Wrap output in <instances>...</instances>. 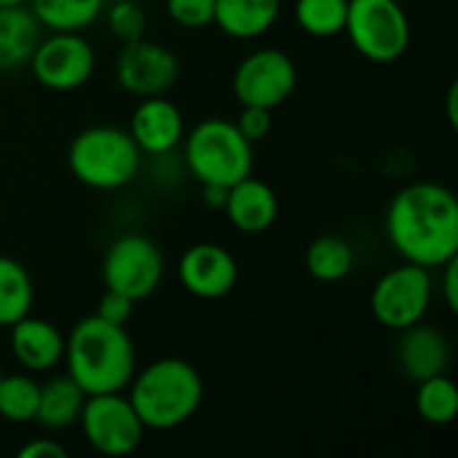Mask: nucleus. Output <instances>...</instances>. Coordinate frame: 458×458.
Listing matches in <instances>:
<instances>
[{
  "label": "nucleus",
  "mask_w": 458,
  "mask_h": 458,
  "mask_svg": "<svg viewBox=\"0 0 458 458\" xmlns=\"http://www.w3.org/2000/svg\"><path fill=\"white\" fill-rule=\"evenodd\" d=\"M389 244L405 263L443 268L458 258V201L440 182H411L389 204Z\"/></svg>",
  "instance_id": "f257e3e1"
},
{
  "label": "nucleus",
  "mask_w": 458,
  "mask_h": 458,
  "mask_svg": "<svg viewBox=\"0 0 458 458\" xmlns=\"http://www.w3.org/2000/svg\"><path fill=\"white\" fill-rule=\"evenodd\" d=\"M67 376L89 394L123 392L137 373V352L123 325L97 314L81 319L64 338Z\"/></svg>",
  "instance_id": "f03ea898"
},
{
  "label": "nucleus",
  "mask_w": 458,
  "mask_h": 458,
  "mask_svg": "<svg viewBox=\"0 0 458 458\" xmlns=\"http://www.w3.org/2000/svg\"><path fill=\"white\" fill-rule=\"evenodd\" d=\"M201 373L180 357L156 360L129 381V403L145 429L166 432L191 421L201 408Z\"/></svg>",
  "instance_id": "7ed1b4c3"
},
{
  "label": "nucleus",
  "mask_w": 458,
  "mask_h": 458,
  "mask_svg": "<svg viewBox=\"0 0 458 458\" xmlns=\"http://www.w3.org/2000/svg\"><path fill=\"white\" fill-rule=\"evenodd\" d=\"M70 172L78 182L94 191H118L129 185L142 164V150L131 140L129 129L89 126L78 131L67 150Z\"/></svg>",
  "instance_id": "20e7f679"
},
{
  "label": "nucleus",
  "mask_w": 458,
  "mask_h": 458,
  "mask_svg": "<svg viewBox=\"0 0 458 458\" xmlns=\"http://www.w3.org/2000/svg\"><path fill=\"white\" fill-rule=\"evenodd\" d=\"M185 164L199 185H223L252 174V142L236 129L233 121L207 118L196 123L185 137Z\"/></svg>",
  "instance_id": "39448f33"
},
{
  "label": "nucleus",
  "mask_w": 458,
  "mask_h": 458,
  "mask_svg": "<svg viewBox=\"0 0 458 458\" xmlns=\"http://www.w3.org/2000/svg\"><path fill=\"white\" fill-rule=\"evenodd\" d=\"M344 32L376 64L397 62L411 46V19L400 0H349Z\"/></svg>",
  "instance_id": "423d86ee"
},
{
  "label": "nucleus",
  "mask_w": 458,
  "mask_h": 458,
  "mask_svg": "<svg viewBox=\"0 0 458 458\" xmlns=\"http://www.w3.org/2000/svg\"><path fill=\"white\" fill-rule=\"evenodd\" d=\"M164 279V255L158 244L142 233L118 236L102 258L105 290L129 295L134 303L150 298Z\"/></svg>",
  "instance_id": "0eeeda50"
},
{
  "label": "nucleus",
  "mask_w": 458,
  "mask_h": 458,
  "mask_svg": "<svg viewBox=\"0 0 458 458\" xmlns=\"http://www.w3.org/2000/svg\"><path fill=\"white\" fill-rule=\"evenodd\" d=\"M86 443L102 456H129L142 445L145 424L121 392L89 394L78 416Z\"/></svg>",
  "instance_id": "6e6552de"
},
{
  "label": "nucleus",
  "mask_w": 458,
  "mask_h": 458,
  "mask_svg": "<svg viewBox=\"0 0 458 458\" xmlns=\"http://www.w3.org/2000/svg\"><path fill=\"white\" fill-rule=\"evenodd\" d=\"M432 303V271L416 263H403L386 271L370 295V311L386 330H405L424 322Z\"/></svg>",
  "instance_id": "1a4fd4ad"
},
{
  "label": "nucleus",
  "mask_w": 458,
  "mask_h": 458,
  "mask_svg": "<svg viewBox=\"0 0 458 458\" xmlns=\"http://www.w3.org/2000/svg\"><path fill=\"white\" fill-rule=\"evenodd\" d=\"M231 86L239 105L274 110L293 97L298 67L282 48H258L239 62Z\"/></svg>",
  "instance_id": "9d476101"
},
{
  "label": "nucleus",
  "mask_w": 458,
  "mask_h": 458,
  "mask_svg": "<svg viewBox=\"0 0 458 458\" xmlns=\"http://www.w3.org/2000/svg\"><path fill=\"white\" fill-rule=\"evenodd\" d=\"M30 70L40 86L51 91H72L91 78L94 48L81 32H51L38 40L30 56Z\"/></svg>",
  "instance_id": "9b49d317"
},
{
  "label": "nucleus",
  "mask_w": 458,
  "mask_h": 458,
  "mask_svg": "<svg viewBox=\"0 0 458 458\" xmlns=\"http://www.w3.org/2000/svg\"><path fill=\"white\" fill-rule=\"evenodd\" d=\"M180 78V62L172 48L148 40H126L115 56V81L131 97H158L166 94Z\"/></svg>",
  "instance_id": "f8f14e48"
},
{
  "label": "nucleus",
  "mask_w": 458,
  "mask_h": 458,
  "mask_svg": "<svg viewBox=\"0 0 458 458\" xmlns=\"http://www.w3.org/2000/svg\"><path fill=\"white\" fill-rule=\"evenodd\" d=\"M177 274L182 287L201 301L225 298L239 282V266L233 255L212 242L191 244L180 258Z\"/></svg>",
  "instance_id": "ddd939ff"
},
{
  "label": "nucleus",
  "mask_w": 458,
  "mask_h": 458,
  "mask_svg": "<svg viewBox=\"0 0 458 458\" xmlns=\"http://www.w3.org/2000/svg\"><path fill=\"white\" fill-rule=\"evenodd\" d=\"M129 134L142 153L164 156V153L174 150L185 137L182 110L164 94L145 97V99H140V105L131 113Z\"/></svg>",
  "instance_id": "4468645a"
},
{
  "label": "nucleus",
  "mask_w": 458,
  "mask_h": 458,
  "mask_svg": "<svg viewBox=\"0 0 458 458\" xmlns=\"http://www.w3.org/2000/svg\"><path fill=\"white\" fill-rule=\"evenodd\" d=\"M11 352L27 373H46L64 357V335L56 325L40 317H21L8 327Z\"/></svg>",
  "instance_id": "2eb2a0df"
},
{
  "label": "nucleus",
  "mask_w": 458,
  "mask_h": 458,
  "mask_svg": "<svg viewBox=\"0 0 458 458\" xmlns=\"http://www.w3.org/2000/svg\"><path fill=\"white\" fill-rule=\"evenodd\" d=\"M397 360L403 373L411 381H424L440 373H448L451 365V346L445 335L424 322H416L405 330H400L397 344Z\"/></svg>",
  "instance_id": "dca6fc26"
},
{
  "label": "nucleus",
  "mask_w": 458,
  "mask_h": 458,
  "mask_svg": "<svg viewBox=\"0 0 458 458\" xmlns=\"http://www.w3.org/2000/svg\"><path fill=\"white\" fill-rule=\"evenodd\" d=\"M223 212L228 215L231 225L242 233H263L276 223L279 199L274 188L252 174L233 182L228 188V199Z\"/></svg>",
  "instance_id": "f3484780"
},
{
  "label": "nucleus",
  "mask_w": 458,
  "mask_h": 458,
  "mask_svg": "<svg viewBox=\"0 0 458 458\" xmlns=\"http://www.w3.org/2000/svg\"><path fill=\"white\" fill-rule=\"evenodd\" d=\"M40 21L27 3L0 5V72L30 64V56L40 40Z\"/></svg>",
  "instance_id": "a211bd4d"
},
{
  "label": "nucleus",
  "mask_w": 458,
  "mask_h": 458,
  "mask_svg": "<svg viewBox=\"0 0 458 458\" xmlns=\"http://www.w3.org/2000/svg\"><path fill=\"white\" fill-rule=\"evenodd\" d=\"M279 11L282 0H215V24L236 40H252L274 27Z\"/></svg>",
  "instance_id": "6ab92c4d"
},
{
  "label": "nucleus",
  "mask_w": 458,
  "mask_h": 458,
  "mask_svg": "<svg viewBox=\"0 0 458 458\" xmlns=\"http://www.w3.org/2000/svg\"><path fill=\"white\" fill-rule=\"evenodd\" d=\"M83 400H86V392L70 376H56L40 384L35 421L46 429H64L78 421Z\"/></svg>",
  "instance_id": "aec40b11"
},
{
  "label": "nucleus",
  "mask_w": 458,
  "mask_h": 458,
  "mask_svg": "<svg viewBox=\"0 0 458 458\" xmlns=\"http://www.w3.org/2000/svg\"><path fill=\"white\" fill-rule=\"evenodd\" d=\"M27 5L51 32H81L105 11V0H27Z\"/></svg>",
  "instance_id": "412c9836"
},
{
  "label": "nucleus",
  "mask_w": 458,
  "mask_h": 458,
  "mask_svg": "<svg viewBox=\"0 0 458 458\" xmlns=\"http://www.w3.org/2000/svg\"><path fill=\"white\" fill-rule=\"evenodd\" d=\"M354 268V247L335 233L317 236L306 250V271L325 284L341 282Z\"/></svg>",
  "instance_id": "4be33fe9"
},
{
  "label": "nucleus",
  "mask_w": 458,
  "mask_h": 458,
  "mask_svg": "<svg viewBox=\"0 0 458 458\" xmlns=\"http://www.w3.org/2000/svg\"><path fill=\"white\" fill-rule=\"evenodd\" d=\"M32 301L35 287L30 271L19 260L0 255V327H11L16 319L27 317Z\"/></svg>",
  "instance_id": "5701e85b"
},
{
  "label": "nucleus",
  "mask_w": 458,
  "mask_h": 458,
  "mask_svg": "<svg viewBox=\"0 0 458 458\" xmlns=\"http://www.w3.org/2000/svg\"><path fill=\"white\" fill-rule=\"evenodd\" d=\"M416 411L432 427L454 424L458 416V386L448 373L419 381Z\"/></svg>",
  "instance_id": "b1692460"
},
{
  "label": "nucleus",
  "mask_w": 458,
  "mask_h": 458,
  "mask_svg": "<svg viewBox=\"0 0 458 458\" xmlns=\"http://www.w3.org/2000/svg\"><path fill=\"white\" fill-rule=\"evenodd\" d=\"M38 397H40V384L27 373L0 376V419L11 424L35 421Z\"/></svg>",
  "instance_id": "393cba45"
},
{
  "label": "nucleus",
  "mask_w": 458,
  "mask_h": 458,
  "mask_svg": "<svg viewBox=\"0 0 458 458\" xmlns=\"http://www.w3.org/2000/svg\"><path fill=\"white\" fill-rule=\"evenodd\" d=\"M349 0H295V21L306 35L335 38L346 27Z\"/></svg>",
  "instance_id": "a878e982"
},
{
  "label": "nucleus",
  "mask_w": 458,
  "mask_h": 458,
  "mask_svg": "<svg viewBox=\"0 0 458 458\" xmlns=\"http://www.w3.org/2000/svg\"><path fill=\"white\" fill-rule=\"evenodd\" d=\"M107 21L113 35L121 38V43L126 40H137L145 35V13L137 3L131 0H118L107 8Z\"/></svg>",
  "instance_id": "bb28decb"
},
{
  "label": "nucleus",
  "mask_w": 458,
  "mask_h": 458,
  "mask_svg": "<svg viewBox=\"0 0 458 458\" xmlns=\"http://www.w3.org/2000/svg\"><path fill=\"white\" fill-rule=\"evenodd\" d=\"M166 13L185 30L215 24V0H166Z\"/></svg>",
  "instance_id": "cd10ccee"
},
{
  "label": "nucleus",
  "mask_w": 458,
  "mask_h": 458,
  "mask_svg": "<svg viewBox=\"0 0 458 458\" xmlns=\"http://www.w3.org/2000/svg\"><path fill=\"white\" fill-rule=\"evenodd\" d=\"M233 123H236V129H239L252 145L260 142V140H266V137L271 134V126H274L271 110H266V107H250V105H242V113H239V118H236Z\"/></svg>",
  "instance_id": "c85d7f7f"
},
{
  "label": "nucleus",
  "mask_w": 458,
  "mask_h": 458,
  "mask_svg": "<svg viewBox=\"0 0 458 458\" xmlns=\"http://www.w3.org/2000/svg\"><path fill=\"white\" fill-rule=\"evenodd\" d=\"M134 314V301L123 293H115V290H105L102 301H99V309H97V317L113 322V325H126Z\"/></svg>",
  "instance_id": "c756f323"
},
{
  "label": "nucleus",
  "mask_w": 458,
  "mask_h": 458,
  "mask_svg": "<svg viewBox=\"0 0 458 458\" xmlns=\"http://www.w3.org/2000/svg\"><path fill=\"white\" fill-rule=\"evenodd\" d=\"M67 451L54 443V440H46V437H38L32 443H27L21 451H19V458H64Z\"/></svg>",
  "instance_id": "7c9ffc66"
},
{
  "label": "nucleus",
  "mask_w": 458,
  "mask_h": 458,
  "mask_svg": "<svg viewBox=\"0 0 458 458\" xmlns=\"http://www.w3.org/2000/svg\"><path fill=\"white\" fill-rule=\"evenodd\" d=\"M445 276H443V295H445V303L451 311H458V258L448 260L443 266Z\"/></svg>",
  "instance_id": "2f4dec72"
},
{
  "label": "nucleus",
  "mask_w": 458,
  "mask_h": 458,
  "mask_svg": "<svg viewBox=\"0 0 458 458\" xmlns=\"http://www.w3.org/2000/svg\"><path fill=\"white\" fill-rule=\"evenodd\" d=\"M201 193H204V201H207L212 209H223V207H225L228 188H223V185H201Z\"/></svg>",
  "instance_id": "473e14b6"
},
{
  "label": "nucleus",
  "mask_w": 458,
  "mask_h": 458,
  "mask_svg": "<svg viewBox=\"0 0 458 458\" xmlns=\"http://www.w3.org/2000/svg\"><path fill=\"white\" fill-rule=\"evenodd\" d=\"M456 97H458V86L454 83L451 86V91H448V118H451V123L456 126Z\"/></svg>",
  "instance_id": "72a5a7b5"
},
{
  "label": "nucleus",
  "mask_w": 458,
  "mask_h": 458,
  "mask_svg": "<svg viewBox=\"0 0 458 458\" xmlns=\"http://www.w3.org/2000/svg\"><path fill=\"white\" fill-rule=\"evenodd\" d=\"M19 3H27V0H0V5H19Z\"/></svg>",
  "instance_id": "f704fd0d"
},
{
  "label": "nucleus",
  "mask_w": 458,
  "mask_h": 458,
  "mask_svg": "<svg viewBox=\"0 0 458 458\" xmlns=\"http://www.w3.org/2000/svg\"><path fill=\"white\" fill-rule=\"evenodd\" d=\"M0 376H3V370H0Z\"/></svg>",
  "instance_id": "c9c22d12"
}]
</instances>
